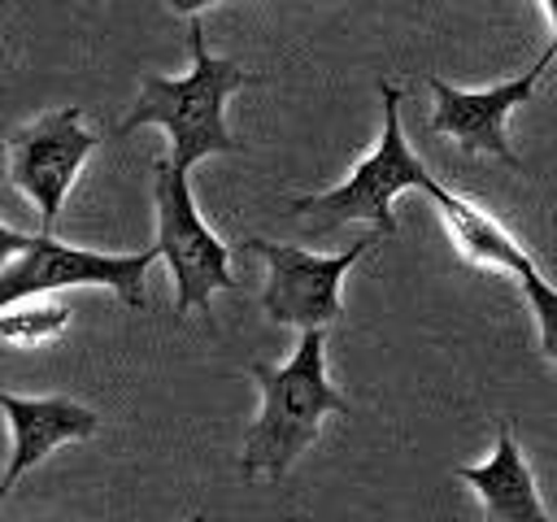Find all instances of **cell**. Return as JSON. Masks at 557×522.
Here are the masks:
<instances>
[{
    "label": "cell",
    "instance_id": "1",
    "mask_svg": "<svg viewBox=\"0 0 557 522\" xmlns=\"http://www.w3.org/2000/svg\"><path fill=\"white\" fill-rule=\"evenodd\" d=\"M261 383V413L244 435L239 474L244 478H283L292 461L318 439L326 413H348V400L326 383V335L305 326L287 365H252Z\"/></svg>",
    "mask_w": 557,
    "mask_h": 522
},
{
    "label": "cell",
    "instance_id": "2",
    "mask_svg": "<svg viewBox=\"0 0 557 522\" xmlns=\"http://www.w3.org/2000/svg\"><path fill=\"white\" fill-rule=\"evenodd\" d=\"M187 35H191V74L144 78L135 109L113 126V139L131 135L135 126H161L174 144L170 161L183 170H191L196 161H205L213 152H239L244 148L226 130V96L248 87V83H261V74H248L226 57H209L200 22H191Z\"/></svg>",
    "mask_w": 557,
    "mask_h": 522
},
{
    "label": "cell",
    "instance_id": "3",
    "mask_svg": "<svg viewBox=\"0 0 557 522\" xmlns=\"http://www.w3.org/2000/svg\"><path fill=\"white\" fill-rule=\"evenodd\" d=\"M0 304H17L30 296H52L65 287H109L117 291V300L135 313L148 309L144 296V274L148 265L161 257V248H144V252H91V248H74L52 239V231H39L30 239H22L13 226L0 231Z\"/></svg>",
    "mask_w": 557,
    "mask_h": 522
},
{
    "label": "cell",
    "instance_id": "4",
    "mask_svg": "<svg viewBox=\"0 0 557 522\" xmlns=\"http://www.w3.org/2000/svg\"><path fill=\"white\" fill-rule=\"evenodd\" d=\"M379 96H383V139L374 144V152H366L339 187H331L322 196H300L287 209L292 217L309 213L313 217V235H326V231H335L344 222H370L383 235H396L392 200L405 187H422L426 191L435 183L426 174V165L405 144V130H400V87L396 83H379Z\"/></svg>",
    "mask_w": 557,
    "mask_h": 522
},
{
    "label": "cell",
    "instance_id": "5",
    "mask_svg": "<svg viewBox=\"0 0 557 522\" xmlns=\"http://www.w3.org/2000/svg\"><path fill=\"white\" fill-rule=\"evenodd\" d=\"M152 204H157V248L174 274V318L209 309L213 291H231V248L209 231L196 209L187 170L170 157L152 161Z\"/></svg>",
    "mask_w": 557,
    "mask_h": 522
},
{
    "label": "cell",
    "instance_id": "6",
    "mask_svg": "<svg viewBox=\"0 0 557 522\" xmlns=\"http://www.w3.org/2000/svg\"><path fill=\"white\" fill-rule=\"evenodd\" d=\"M379 226L370 235H361L357 244H348V252L335 257H318L305 252L296 244H270V239H248V248L257 257H265L270 278L261 291V309L270 322L278 326H331L339 322L344 304H339V283L344 274L357 265V257H366L379 244Z\"/></svg>",
    "mask_w": 557,
    "mask_h": 522
},
{
    "label": "cell",
    "instance_id": "7",
    "mask_svg": "<svg viewBox=\"0 0 557 522\" xmlns=\"http://www.w3.org/2000/svg\"><path fill=\"white\" fill-rule=\"evenodd\" d=\"M96 144H100V135L83 130L78 104L52 109V113L35 117L30 126L13 130V139H9V174L35 200V209L44 217V231L57 226L65 191H70L74 174L83 170V161L91 157Z\"/></svg>",
    "mask_w": 557,
    "mask_h": 522
},
{
    "label": "cell",
    "instance_id": "8",
    "mask_svg": "<svg viewBox=\"0 0 557 522\" xmlns=\"http://www.w3.org/2000/svg\"><path fill=\"white\" fill-rule=\"evenodd\" d=\"M557 57V39L540 52V61L531 70H522L518 78L509 83H496V87H483V91H461V87H448L444 78H431V91H435V113H431V130L440 135H453L466 152H492L500 157L505 165H522V157L509 148V135H505V122L518 104L531 100L540 74L553 65Z\"/></svg>",
    "mask_w": 557,
    "mask_h": 522
},
{
    "label": "cell",
    "instance_id": "9",
    "mask_svg": "<svg viewBox=\"0 0 557 522\" xmlns=\"http://www.w3.org/2000/svg\"><path fill=\"white\" fill-rule=\"evenodd\" d=\"M4 405V418L13 426V457H9V470H4V483H0V496H9L17 487V478L39 465L57 444H70V439H87L100 431V413L70 400V396H35V400H22L13 391L0 396Z\"/></svg>",
    "mask_w": 557,
    "mask_h": 522
},
{
    "label": "cell",
    "instance_id": "10",
    "mask_svg": "<svg viewBox=\"0 0 557 522\" xmlns=\"http://www.w3.org/2000/svg\"><path fill=\"white\" fill-rule=\"evenodd\" d=\"M457 478L479 492L487 518H496V522H544L548 518V509L535 492L531 465H527L522 448L513 444L509 422L496 426V452L487 457V465H457Z\"/></svg>",
    "mask_w": 557,
    "mask_h": 522
},
{
    "label": "cell",
    "instance_id": "11",
    "mask_svg": "<svg viewBox=\"0 0 557 522\" xmlns=\"http://www.w3.org/2000/svg\"><path fill=\"white\" fill-rule=\"evenodd\" d=\"M426 196H431V204L440 209V217H444V226H448V235H453V244L461 248L466 261L487 265V270H513L518 278H522L527 270H535L531 252H527L487 209H479L474 200L457 196V191L444 187V183H431Z\"/></svg>",
    "mask_w": 557,
    "mask_h": 522
},
{
    "label": "cell",
    "instance_id": "12",
    "mask_svg": "<svg viewBox=\"0 0 557 522\" xmlns=\"http://www.w3.org/2000/svg\"><path fill=\"white\" fill-rule=\"evenodd\" d=\"M57 296V291H52ZM39 300V296H30V304H4V313H0V335L9 339V344H44V339H57V335H65V326H70V309L61 304V300Z\"/></svg>",
    "mask_w": 557,
    "mask_h": 522
},
{
    "label": "cell",
    "instance_id": "13",
    "mask_svg": "<svg viewBox=\"0 0 557 522\" xmlns=\"http://www.w3.org/2000/svg\"><path fill=\"white\" fill-rule=\"evenodd\" d=\"M522 291H527V304L540 322V348L544 357L557 365V287L540 278V270H527L522 274Z\"/></svg>",
    "mask_w": 557,
    "mask_h": 522
},
{
    "label": "cell",
    "instance_id": "14",
    "mask_svg": "<svg viewBox=\"0 0 557 522\" xmlns=\"http://www.w3.org/2000/svg\"><path fill=\"white\" fill-rule=\"evenodd\" d=\"M209 4H218V0H170L174 13H200V9H209Z\"/></svg>",
    "mask_w": 557,
    "mask_h": 522
},
{
    "label": "cell",
    "instance_id": "15",
    "mask_svg": "<svg viewBox=\"0 0 557 522\" xmlns=\"http://www.w3.org/2000/svg\"><path fill=\"white\" fill-rule=\"evenodd\" d=\"M553 39H557V22H553Z\"/></svg>",
    "mask_w": 557,
    "mask_h": 522
}]
</instances>
